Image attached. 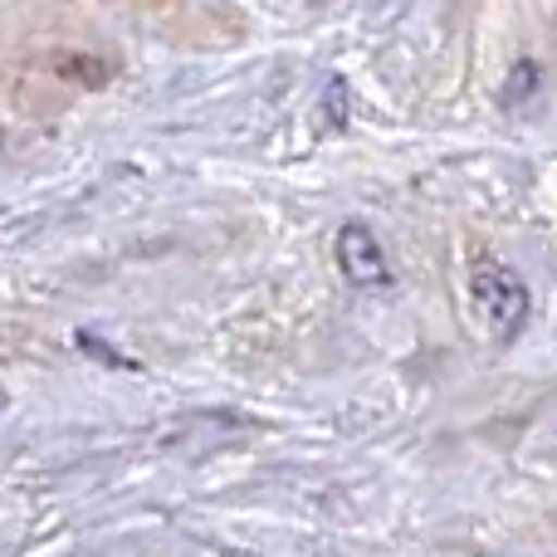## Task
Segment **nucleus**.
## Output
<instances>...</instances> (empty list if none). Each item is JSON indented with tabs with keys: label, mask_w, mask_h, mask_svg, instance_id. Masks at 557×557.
I'll list each match as a JSON object with an SVG mask.
<instances>
[{
	"label": "nucleus",
	"mask_w": 557,
	"mask_h": 557,
	"mask_svg": "<svg viewBox=\"0 0 557 557\" xmlns=\"http://www.w3.org/2000/svg\"><path fill=\"white\" fill-rule=\"evenodd\" d=\"M533 88H539V69H533L529 59H523V64L513 69V78H509V88H504V98H509V103H523V98H529Z\"/></svg>",
	"instance_id": "obj_3"
},
{
	"label": "nucleus",
	"mask_w": 557,
	"mask_h": 557,
	"mask_svg": "<svg viewBox=\"0 0 557 557\" xmlns=\"http://www.w3.org/2000/svg\"><path fill=\"white\" fill-rule=\"evenodd\" d=\"M327 123H333V127L347 123V84H343V78H333V84H327Z\"/></svg>",
	"instance_id": "obj_4"
},
{
	"label": "nucleus",
	"mask_w": 557,
	"mask_h": 557,
	"mask_svg": "<svg viewBox=\"0 0 557 557\" xmlns=\"http://www.w3.org/2000/svg\"><path fill=\"white\" fill-rule=\"evenodd\" d=\"M470 298L480 318L494 327V337H513L529 323V284L499 260H480L470 274Z\"/></svg>",
	"instance_id": "obj_1"
},
{
	"label": "nucleus",
	"mask_w": 557,
	"mask_h": 557,
	"mask_svg": "<svg viewBox=\"0 0 557 557\" xmlns=\"http://www.w3.org/2000/svg\"><path fill=\"white\" fill-rule=\"evenodd\" d=\"M337 264H343L347 284L357 288H392V264L382 255V240L357 221L337 231Z\"/></svg>",
	"instance_id": "obj_2"
}]
</instances>
